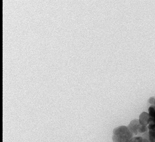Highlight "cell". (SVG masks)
<instances>
[{
    "mask_svg": "<svg viewBox=\"0 0 155 142\" xmlns=\"http://www.w3.org/2000/svg\"><path fill=\"white\" fill-rule=\"evenodd\" d=\"M133 137L134 134L127 126H119L113 131V142H130Z\"/></svg>",
    "mask_w": 155,
    "mask_h": 142,
    "instance_id": "cell-1",
    "label": "cell"
},
{
    "mask_svg": "<svg viewBox=\"0 0 155 142\" xmlns=\"http://www.w3.org/2000/svg\"><path fill=\"white\" fill-rule=\"evenodd\" d=\"M140 125H141L140 124L139 120H134L130 122V123L129 124L127 127L134 135H137L138 134V130Z\"/></svg>",
    "mask_w": 155,
    "mask_h": 142,
    "instance_id": "cell-2",
    "label": "cell"
},
{
    "mask_svg": "<svg viewBox=\"0 0 155 142\" xmlns=\"http://www.w3.org/2000/svg\"><path fill=\"white\" fill-rule=\"evenodd\" d=\"M150 120V115L147 112H143L140 115L139 121L140 125L147 126L149 124Z\"/></svg>",
    "mask_w": 155,
    "mask_h": 142,
    "instance_id": "cell-3",
    "label": "cell"
},
{
    "mask_svg": "<svg viewBox=\"0 0 155 142\" xmlns=\"http://www.w3.org/2000/svg\"><path fill=\"white\" fill-rule=\"evenodd\" d=\"M147 128L150 142H155V125L153 124H148Z\"/></svg>",
    "mask_w": 155,
    "mask_h": 142,
    "instance_id": "cell-4",
    "label": "cell"
},
{
    "mask_svg": "<svg viewBox=\"0 0 155 142\" xmlns=\"http://www.w3.org/2000/svg\"><path fill=\"white\" fill-rule=\"evenodd\" d=\"M148 111L150 115L149 124H153L155 125V101L154 104L149 108Z\"/></svg>",
    "mask_w": 155,
    "mask_h": 142,
    "instance_id": "cell-5",
    "label": "cell"
},
{
    "mask_svg": "<svg viewBox=\"0 0 155 142\" xmlns=\"http://www.w3.org/2000/svg\"><path fill=\"white\" fill-rule=\"evenodd\" d=\"M141 137L143 138V142H150L149 139V134L148 132H147L145 134H143L141 135Z\"/></svg>",
    "mask_w": 155,
    "mask_h": 142,
    "instance_id": "cell-6",
    "label": "cell"
},
{
    "mask_svg": "<svg viewBox=\"0 0 155 142\" xmlns=\"http://www.w3.org/2000/svg\"><path fill=\"white\" fill-rule=\"evenodd\" d=\"M143 142V138L141 136L134 137H133L130 142Z\"/></svg>",
    "mask_w": 155,
    "mask_h": 142,
    "instance_id": "cell-7",
    "label": "cell"
}]
</instances>
